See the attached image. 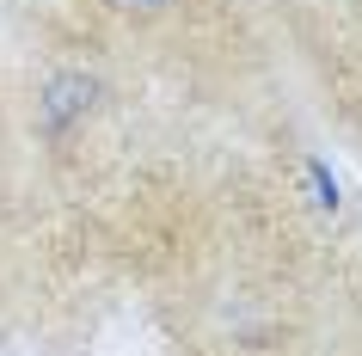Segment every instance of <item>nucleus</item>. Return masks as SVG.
Instances as JSON below:
<instances>
[{
    "instance_id": "obj_1",
    "label": "nucleus",
    "mask_w": 362,
    "mask_h": 356,
    "mask_svg": "<svg viewBox=\"0 0 362 356\" xmlns=\"http://www.w3.org/2000/svg\"><path fill=\"white\" fill-rule=\"evenodd\" d=\"M86 98H93V86H86V80H56V86H49V98H43V123H49V130H68V117H80L86 111Z\"/></svg>"
},
{
    "instance_id": "obj_3",
    "label": "nucleus",
    "mask_w": 362,
    "mask_h": 356,
    "mask_svg": "<svg viewBox=\"0 0 362 356\" xmlns=\"http://www.w3.org/2000/svg\"><path fill=\"white\" fill-rule=\"evenodd\" d=\"M111 6H123V13H166L172 0H111Z\"/></svg>"
},
{
    "instance_id": "obj_2",
    "label": "nucleus",
    "mask_w": 362,
    "mask_h": 356,
    "mask_svg": "<svg viewBox=\"0 0 362 356\" xmlns=\"http://www.w3.org/2000/svg\"><path fill=\"white\" fill-rule=\"evenodd\" d=\"M307 178H313V203H320V209L338 203V178H332V166H325V160H307Z\"/></svg>"
}]
</instances>
